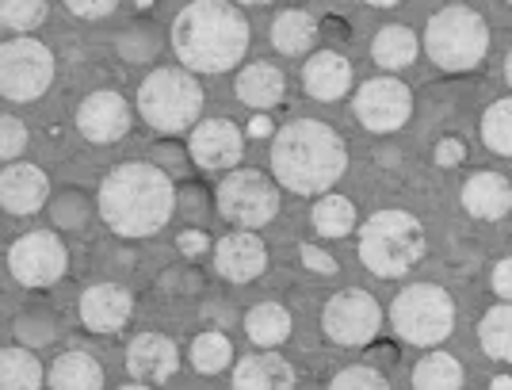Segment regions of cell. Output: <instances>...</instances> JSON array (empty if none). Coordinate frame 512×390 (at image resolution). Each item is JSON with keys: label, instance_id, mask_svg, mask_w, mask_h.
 <instances>
[{"label": "cell", "instance_id": "cell-1", "mask_svg": "<svg viewBox=\"0 0 512 390\" xmlns=\"http://www.w3.org/2000/svg\"><path fill=\"white\" fill-rule=\"evenodd\" d=\"M176 207L172 180L150 161H127L100 184V215L123 238H150Z\"/></svg>", "mask_w": 512, "mask_h": 390}, {"label": "cell", "instance_id": "cell-2", "mask_svg": "<svg viewBox=\"0 0 512 390\" xmlns=\"http://www.w3.org/2000/svg\"><path fill=\"white\" fill-rule=\"evenodd\" d=\"M172 46L195 73H226L249 50V23L226 0H192L172 23Z\"/></svg>", "mask_w": 512, "mask_h": 390}, {"label": "cell", "instance_id": "cell-3", "mask_svg": "<svg viewBox=\"0 0 512 390\" xmlns=\"http://www.w3.org/2000/svg\"><path fill=\"white\" fill-rule=\"evenodd\" d=\"M348 153L341 134L318 119L287 123L272 142V169L279 184L299 195H318L341 180Z\"/></svg>", "mask_w": 512, "mask_h": 390}, {"label": "cell", "instance_id": "cell-4", "mask_svg": "<svg viewBox=\"0 0 512 390\" xmlns=\"http://www.w3.org/2000/svg\"><path fill=\"white\" fill-rule=\"evenodd\" d=\"M360 257L375 276H406L425 257V230L406 211H379L360 226Z\"/></svg>", "mask_w": 512, "mask_h": 390}, {"label": "cell", "instance_id": "cell-5", "mask_svg": "<svg viewBox=\"0 0 512 390\" xmlns=\"http://www.w3.org/2000/svg\"><path fill=\"white\" fill-rule=\"evenodd\" d=\"M138 111L153 130L180 134L195 127L203 111V85L184 69H153L138 88Z\"/></svg>", "mask_w": 512, "mask_h": 390}, {"label": "cell", "instance_id": "cell-6", "mask_svg": "<svg viewBox=\"0 0 512 390\" xmlns=\"http://www.w3.org/2000/svg\"><path fill=\"white\" fill-rule=\"evenodd\" d=\"M425 50L440 69L463 73V69H474V65L486 58V50H490V27H486V20L478 12H470V8L436 12L428 20Z\"/></svg>", "mask_w": 512, "mask_h": 390}, {"label": "cell", "instance_id": "cell-7", "mask_svg": "<svg viewBox=\"0 0 512 390\" xmlns=\"http://www.w3.org/2000/svg\"><path fill=\"white\" fill-rule=\"evenodd\" d=\"M390 322L409 345H440L455 329V303H451V295L444 287L417 283V287H406L394 299Z\"/></svg>", "mask_w": 512, "mask_h": 390}, {"label": "cell", "instance_id": "cell-8", "mask_svg": "<svg viewBox=\"0 0 512 390\" xmlns=\"http://www.w3.org/2000/svg\"><path fill=\"white\" fill-rule=\"evenodd\" d=\"M54 81V54L39 39H12L0 46V96L27 104Z\"/></svg>", "mask_w": 512, "mask_h": 390}, {"label": "cell", "instance_id": "cell-9", "mask_svg": "<svg viewBox=\"0 0 512 390\" xmlns=\"http://www.w3.org/2000/svg\"><path fill=\"white\" fill-rule=\"evenodd\" d=\"M218 211L237 226H264L279 211L276 184L253 169H234L218 184Z\"/></svg>", "mask_w": 512, "mask_h": 390}, {"label": "cell", "instance_id": "cell-10", "mask_svg": "<svg viewBox=\"0 0 512 390\" xmlns=\"http://www.w3.org/2000/svg\"><path fill=\"white\" fill-rule=\"evenodd\" d=\"M321 325L337 345H367L383 325V310L367 291H341L325 303Z\"/></svg>", "mask_w": 512, "mask_h": 390}, {"label": "cell", "instance_id": "cell-11", "mask_svg": "<svg viewBox=\"0 0 512 390\" xmlns=\"http://www.w3.org/2000/svg\"><path fill=\"white\" fill-rule=\"evenodd\" d=\"M8 268L23 287H50L54 280H62L65 272V245L58 234L50 230H35L23 234L12 249H8Z\"/></svg>", "mask_w": 512, "mask_h": 390}, {"label": "cell", "instance_id": "cell-12", "mask_svg": "<svg viewBox=\"0 0 512 390\" xmlns=\"http://www.w3.org/2000/svg\"><path fill=\"white\" fill-rule=\"evenodd\" d=\"M356 115H360V123L367 130L390 134V130H398L413 115V92L402 81H394V77H375V81H367L360 88Z\"/></svg>", "mask_w": 512, "mask_h": 390}, {"label": "cell", "instance_id": "cell-13", "mask_svg": "<svg viewBox=\"0 0 512 390\" xmlns=\"http://www.w3.org/2000/svg\"><path fill=\"white\" fill-rule=\"evenodd\" d=\"M77 130L85 134L88 142L107 146L119 142L130 130V108L119 92H92L85 104L77 108Z\"/></svg>", "mask_w": 512, "mask_h": 390}, {"label": "cell", "instance_id": "cell-14", "mask_svg": "<svg viewBox=\"0 0 512 390\" xmlns=\"http://www.w3.org/2000/svg\"><path fill=\"white\" fill-rule=\"evenodd\" d=\"M192 157L203 169H230L245 153V134L230 119H203L192 130Z\"/></svg>", "mask_w": 512, "mask_h": 390}, {"label": "cell", "instance_id": "cell-15", "mask_svg": "<svg viewBox=\"0 0 512 390\" xmlns=\"http://www.w3.org/2000/svg\"><path fill=\"white\" fill-rule=\"evenodd\" d=\"M130 310H134L130 291L115 283H92L81 295V322L92 333H119L130 322Z\"/></svg>", "mask_w": 512, "mask_h": 390}, {"label": "cell", "instance_id": "cell-16", "mask_svg": "<svg viewBox=\"0 0 512 390\" xmlns=\"http://www.w3.org/2000/svg\"><path fill=\"white\" fill-rule=\"evenodd\" d=\"M46 173L35 165H8L0 173V207L12 211V215H35L46 207Z\"/></svg>", "mask_w": 512, "mask_h": 390}, {"label": "cell", "instance_id": "cell-17", "mask_svg": "<svg viewBox=\"0 0 512 390\" xmlns=\"http://www.w3.org/2000/svg\"><path fill=\"white\" fill-rule=\"evenodd\" d=\"M214 268L234 283L256 280L264 268H268V249L256 234H230V238L218 241L214 249Z\"/></svg>", "mask_w": 512, "mask_h": 390}, {"label": "cell", "instance_id": "cell-18", "mask_svg": "<svg viewBox=\"0 0 512 390\" xmlns=\"http://www.w3.org/2000/svg\"><path fill=\"white\" fill-rule=\"evenodd\" d=\"M176 364H180V356L169 337H161V333H142L127 345V371L138 383H165L172 379Z\"/></svg>", "mask_w": 512, "mask_h": 390}, {"label": "cell", "instance_id": "cell-19", "mask_svg": "<svg viewBox=\"0 0 512 390\" xmlns=\"http://www.w3.org/2000/svg\"><path fill=\"white\" fill-rule=\"evenodd\" d=\"M234 390H295V368L276 352H253L234 368Z\"/></svg>", "mask_w": 512, "mask_h": 390}, {"label": "cell", "instance_id": "cell-20", "mask_svg": "<svg viewBox=\"0 0 512 390\" xmlns=\"http://www.w3.org/2000/svg\"><path fill=\"white\" fill-rule=\"evenodd\" d=\"M302 81H306V92H310L314 100H341L344 92L352 88V65H348V58H341V54L325 50V54H314V58L306 62Z\"/></svg>", "mask_w": 512, "mask_h": 390}, {"label": "cell", "instance_id": "cell-21", "mask_svg": "<svg viewBox=\"0 0 512 390\" xmlns=\"http://www.w3.org/2000/svg\"><path fill=\"white\" fill-rule=\"evenodd\" d=\"M463 207L474 218H505L512 207V188L505 176L497 173H478L463 184Z\"/></svg>", "mask_w": 512, "mask_h": 390}, {"label": "cell", "instance_id": "cell-22", "mask_svg": "<svg viewBox=\"0 0 512 390\" xmlns=\"http://www.w3.org/2000/svg\"><path fill=\"white\" fill-rule=\"evenodd\" d=\"M283 88H287L283 85V73L268 62H253L249 69L237 73V96H241V104H249L256 111L276 108L279 100H283Z\"/></svg>", "mask_w": 512, "mask_h": 390}, {"label": "cell", "instance_id": "cell-23", "mask_svg": "<svg viewBox=\"0 0 512 390\" xmlns=\"http://www.w3.org/2000/svg\"><path fill=\"white\" fill-rule=\"evenodd\" d=\"M50 390H104V368L88 352H62L50 364Z\"/></svg>", "mask_w": 512, "mask_h": 390}, {"label": "cell", "instance_id": "cell-24", "mask_svg": "<svg viewBox=\"0 0 512 390\" xmlns=\"http://www.w3.org/2000/svg\"><path fill=\"white\" fill-rule=\"evenodd\" d=\"M0 390H43V364L31 348H0Z\"/></svg>", "mask_w": 512, "mask_h": 390}, {"label": "cell", "instance_id": "cell-25", "mask_svg": "<svg viewBox=\"0 0 512 390\" xmlns=\"http://www.w3.org/2000/svg\"><path fill=\"white\" fill-rule=\"evenodd\" d=\"M245 333L253 337V345H264V348L283 345V341L291 337V314H287L279 303H260L249 310Z\"/></svg>", "mask_w": 512, "mask_h": 390}, {"label": "cell", "instance_id": "cell-26", "mask_svg": "<svg viewBox=\"0 0 512 390\" xmlns=\"http://www.w3.org/2000/svg\"><path fill=\"white\" fill-rule=\"evenodd\" d=\"M318 39V23L310 12H302V8H291V12H283L272 27V43L283 50V54H306L310 46Z\"/></svg>", "mask_w": 512, "mask_h": 390}, {"label": "cell", "instance_id": "cell-27", "mask_svg": "<svg viewBox=\"0 0 512 390\" xmlns=\"http://www.w3.org/2000/svg\"><path fill=\"white\" fill-rule=\"evenodd\" d=\"M371 54H375V62L383 65V69H406V65L417 58V35H413L409 27L390 23V27H383V31L375 35Z\"/></svg>", "mask_w": 512, "mask_h": 390}, {"label": "cell", "instance_id": "cell-28", "mask_svg": "<svg viewBox=\"0 0 512 390\" xmlns=\"http://www.w3.org/2000/svg\"><path fill=\"white\" fill-rule=\"evenodd\" d=\"M413 390H459L463 387V368L448 352H432L413 368Z\"/></svg>", "mask_w": 512, "mask_h": 390}, {"label": "cell", "instance_id": "cell-29", "mask_svg": "<svg viewBox=\"0 0 512 390\" xmlns=\"http://www.w3.org/2000/svg\"><path fill=\"white\" fill-rule=\"evenodd\" d=\"M356 226V207L344 195H325L314 203V230L321 238H344Z\"/></svg>", "mask_w": 512, "mask_h": 390}, {"label": "cell", "instance_id": "cell-30", "mask_svg": "<svg viewBox=\"0 0 512 390\" xmlns=\"http://www.w3.org/2000/svg\"><path fill=\"white\" fill-rule=\"evenodd\" d=\"M478 341L493 360H509L512 352V310L509 306H493L478 325Z\"/></svg>", "mask_w": 512, "mask_h": 390}, {"label": "cell", "instance_id": "cell-31", "mask_svg": "<svg viewBox=\"0 0 512 390\" xmlns=\"http://www.w3.org/2000/svg\"><path fill=\"white\" fill-rule=\"evenodd\" d=\"M230 356H234V348H230V341H226L222 333H203V337H195V345H192L195 371L214 375V371H222L230 364Z\"/></svg>", "mask_w": 512, "mask_h": 390}, {"label": "cell", "instance_id": "cell-32", "mask_svg": "<svg viewBox=\"0 0 512 390\" xmlns=\"http://www.w3.org/2000/svg\"><path fill=\"white\" fill-rule=\"evenodd\" d=\"M482 138L493 153H509L512 150V104L509 100H497L490 104V111L482 115Z\"/></svg>", "mask_w": 512, "mask_h": 390}, {"label": "cell", "instance_id": "cell-33", "mask_svg": "<svg viewBox=\"0 0 512 390\" xmlns=\"http://www.w3.org/2000/svg\"><path fill=\"white\" fill-rule=\"evenodd\" d=\"M46 20V0H0V27L31 31Z\"/></svg>", "mask_w": 512, "mask_h": 390}, {"label": "cell", "instance_id": "cell-34", "mask_svg": "<svg viewBox=\"0 0 512 390\" xmlns=\"http://www.w3.org/2000/svg\"><path fill=\"white\" fill-rule=\"evenodd\" d=\"M329 390H390L386 387V379L379 375L375 368H367V364H356V368H344Z\"/></svg>", "mask_w": 512, "mask_h": 390}, {"label": "cell", "instance_id": "cell-35", "mask_svg": "<svg viewBox=\"0 0 512 390\" xmlns=\"http://www.w3.org/2000/svg\"><path fill=\"white\" fill-rule=\"evenodd\" d=\"M27 150V127L16 115H0V161H12Z\"/></svg>", "mask_w": 512, "mask_h": 390}, {"label": "cell", "instance_id": "cell-36", "mask_svg": "<svg viewBox=\"0 0 512 390\" xmlns=\"http://www.w3.org/2000/svg\"><path fill=\"white\" fill-rule=\"evenodd\" d=\"M88 215L85 199L77 192H65L58 203H54V218H58V226H81Z\"/></svg>", "mask_w": 512, "mask_h": 390}, {"label": "cell", "instance_id": "cell-37", "mask_svg": "<svg viewBox=\"0 0 512 390\" xmlns=\"http://www.w3.org/2000/svg\"><path fill=\"white\" fill-rule=\"evenodd\" d=\"M115 4H119V0H65V8H69L73 16H81V20H100L107 12H115Z\"/></svg>", "mask_w": 512, "mask_h": 390}, {"label": "cell", "instance_id": "cell-38", "mask_svg": "<svg viewBox=\"0 0 512 390\" xmlns=\"http://www.w3.org/2000/svg\"><path fill=\"white\" fill-rule=\"evenodd\" d=\"M302 260L314 268V272H337V260L329 257V253H321L314 245H302Z\"/></svg>", "mask_w": 512, "mask_h": 390}, {"label": "cell", "instance_id": "cell-39", "mask_svg": "<svg viewBox=\"0 0 512 390\" xmlns=\"http://www.w3.org/2000/svg\"><path fill=\"white\" fill-rule=\"evenodd\" d=\"M493 291H497L501 299H509V291H512V268H509V260H501V264L493 268Z\"/></svg>", "mask_w": 512, "mask_h": 390}, {"label": "cell", "instance_id": "cell-40", "mask_svg": "<svg viewBox=\"0 0 512 390\" xmlns=\"http://www.w3.org/2000/svg\"><path fill=\"white\" fill-rule=\"evenodd\" d=\"M436 161L448 169V165H459L463 161V146L455 142V138H448V142H440V150H436Z\"/></svg>", "mask_w": 512, "mask_h": 390}, {"label": "cell", "instance_id": "cell-41", "mask_svg": "<svg viewBox=\"0 0 512 390\" xmlns=\"http://www.w3.org/2000/svg\"><path fill=\"white\" fill-rule=\"evenodd\" d=\"M180 249L192 257V253H203L207 249V238L199 234V230H188V234H180Z\"/></svg>", "mask_w": 512, "mask_h": 390}, {"label": "cell", "instance_id": "cell-42", "mask_svg": "<svg viewBox=\"0 0 512 390\" xmlns=\"http://www.w3.org/2000/svg\"><path fill=\"white\" fill-rule=\"evenodd\" d=\"M256 134V138H264V134H272V123H268V115L264 119H253V127H249Z\"/></svg>", "mask_w": 512, "mask_h": 390}, {"label": "cell", "instance_id": "cell-43", "mask_svg": "<svg viewBox=\"0 0 512 390\" xmlns=\"http://www.w3.org/2000/svg\"><path fill=\"white\" fill-rule=\"evenodd\" d=\"M493 390H512L509 375H497V379H493Z\"/></svg>", "mask_w": 512, "mask_h": 390}, {"label": "cell", "instance_id": "cell-44", "mask_svg": "<svg viewBox=\"0 0 512 390\" xmlns=\"http://www.w3.org/2000/svg\"><path fill=\"white\" fill-rule=\"evenodd\" d=\"M367 4H375V8H390V4H398V0H367Z\"/></svg>", "mask_w": 512, "mask_h": 390}, {"label": "cell", "instance_id": "cell-45", "mask_svg": "<svg viewBox=\"0 0 512 390\" xmlns=\"http://www.w3.org/2000/svg\"><path fill=\"white\" fill-rule=\"evenodd\" d=\"M119 390H150L146 383H130V387H119Z\"/></svg>", "mask_w": 512, "mask_h": 390}, {"label": "cell", "instance_id": "cell-46", "mask_svg": "<svg viewBox=\"0 0 512 390\" xmlns=\"http://www.w3.org/2000/svg\"><path fill=\"white\" fill-rule=\"evenodd\" d=\"M245 4H260V0H245Z\"/></svg>", "mask_w": 512, "mask_h": 390}]
</instances>
